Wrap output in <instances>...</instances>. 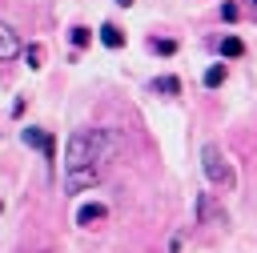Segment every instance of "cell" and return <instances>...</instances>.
Listing matches in <instances>:
<instances>
[{
	"mask_svg": "<svg viewBox=\"0 0 257 253\" xmlns=\"http://www.w3.org/2000/svg\"><path fill=\"white\" fill-rule=\"evenodd\" d=\"M120 137L112 129H76L64 145V193H84L100 181L104 165L116 157Z\"/></svg>",
	"mask_w": 257,
	"mask_h": 253,
	"instance_id": "obj_1",
	"label": "cell"
},
{
	"mask_svg": "<svg viewBox=\"0 0 257 253\" xmlns=\"http://www.w3.org/2000/svg\"><path fill=\"white\" fill-rule=\"evenodd\" d=\"M201 169H205V177H209L213 185H221V189H233V185H237V177H233V169H229V161H225V153H221L217 145H205V149H201Z\"/></svg>",
	"mask_w": 257,
	"mask_h": 253,
	"instance_id": "obj_2",
	"label": "cell"
},
{
	"mask_svg": "<svg viewBox=\"0 0 257 253\" xmlns=\"http://www.w3.org/2000/svg\"><path fill=\"white\" fill-rule=\"evenodd\" d=\"M20 141H24L28 149H40V153H44L48 161L56 157V145H52V137H48L44 129H24V133H20Z\"/></svg>",
	"mask_w": 257,
	"mask_h": 253,
	"instance_id": "obj_3",
	"label": "cell"
},
{
	"mask_svg": "<svg viewBox=\"0 0 257 253\" xmlns=\"http://www.w3.org/2000/svg\"><path fill=\"white\" fill-rule=\"evenodd\" d=\"M24 48H20V36H16V28L8 24V20H0V60H12V56H20Z\"/></svg>",
	"mask_w": 257,
	"mask_h": 253,
	"instance_id": "obj_4",
	"label": "cell"
},
{
	"mask_svg": "<svg viewBox=\"0 0 257 253\" xmlns=\"http://www.w3.org/2000/svg\"><path fill=\"white\" fill-rule=\"evenodd\" d=\"M104 217H108V205H100V201H88V205H80V209H76V225H84V229L100 225Z\"/></svg>",
	"mask_w": 257,
	"mask_h": 253,
	"instance_id": "obj_5",
	"label": "cell"
},
{
	"mask_svg": "<svg viewBox=\"0 0 257 253\" xmlns=\"http://www.w3.org/2000/svg\"><path fill=\"white\" fill-rule=\"evenodd\" d=\"M197 221H205V225H221V221H225V213L213 205V197H209V193H201V197H197Z\"/></svg>",
	"mask_w": 257,
	"mask_h": 253,
	"instance_id": "obj_6",
	"label": "cell"
},
{
	"mask_svg": "<svg viewBox=\"0 0 257 253\" xmlns=\"http://www.w3.org/2000/svg\"><path fill=\"white\" fill-rule=\"evenodd\" d=\"M100 44H104V48H120V44H124V32H120L116 24H100Z\"/></svg>",
	"mask_w": 257,
	"mask_h": 253,
	"instance_id": "obj_7",
	"label": "cell"
},
{
	"mask_svg": "<svg viewBox=\"0 0 257 253\" xmlns=\"http://www.w3.org/2000/svg\"><path fill=\"white\" fill-rule=\"evenodd\" d=\"M241 52H245V44H241V36H225V40H221V56H225V60H237Z\"/></svg>",
	"mask_w": 257,
	"mask_h": 253,
	"instance_id": "obj_8",
	"label": "cell"
},
{
	"mask_svg": "<svg viewBox=\"0 0 257 253\" xmlns=\"http://www.w3.org/2000/svg\"><path fill=\"white\" fill-rule=\"evenodd\" d=\"M225 76H229V68H225V64H209V68H205V88L225 84Z\"/></svg>",
	"mask_w": 257,
	"mask_h": 253,
	"instance_id": "obj_9",
	"label": "cell"
},
{
	"mask_svg": "<svg viewBox=\"0 0 257 253\" xmlns=\"http://www.w3.org/2000/svg\"><path fill=\"white\" fill-rule=\"evenodd\" d=\"M149 48H153L157 56H173V52H177V40H169V36H153Z\"/></svg>",
	"mask_w": 257,
	"mask_h": 253,
	"instance_id": "obj_10",
	"label": "cell"
},
{
	"mask_svg": "<svg viewBox=\"0 0 257 253\" xmlns=\"http://www.w3.org/2000/svg\"><path fill=\"white\" fill-rule=\"evenodd\" d=\"M153 88H157V92H165V96H177V92H181V80H177V76H157V80H153Z\"/></svg>",
	"mask_w": 257,
	"mask_h": 253,
	"instance_id": "obj_11",
	"label": "cell"
},
{
	"mask_svg": "<svg viewBox=\"0 0 257 253\" xmlns=\"http://www.w3.org/2000/svg\"><path fill=\"white\" fill-rule=\"evenodd\" d=\"M24 60H28V68H40L44 64V44H28L24 48Z\"/></svg>",
	"mask_w": 257,
	"mask_h": 253,
	"instance_id": "obj_12",
	"label": "cell"
},
{
	"mask_svg": "<svg viewBox=\"0 0 257 253\" xmlns=\"http://www.w3.org/2000/svg\"><path fill=\"white\" fill-rule=\"evenodd\" d=\"M68 36H72V48H84V44H88V40H92V32H88V28H84V24H76V28H72V32H68Z\"/></svg>",
	"mask_w": 257,
	"mask_h": 253,
	"instance_id": "obj_13",
	"label": "cell"
},
{
	"mask_svg": "<svg viewBox=\"0 0 257 253\" xmlns=\"http://www.w3.org/2000/svg\"><path fill=\"white\" fill-rule=\"evenodd\" d=\"M237 16H241V8H237L233 0H225V4H221V20H229V24H233Z\"/></svg>",
	"mask_w": 257,
	"mask_h": 253,
	"instance_id": "obj_14",
	"label": "cell"
},
{
	"mask_svg": "<svg viewBox=\"0 0 257 253\" xmlns=\"http://www.w3.org/2000/svg\"><path fill=\"white\" fill-rule=\"evenodd\" d=\"M116 4H120V8H128V4H133V0H116Z\"/></svg>",
	"mask_w": 257,
	"mask_h": 253,
	"instance_id": "obj_15",
	"label": "cell"
},
{
	"mask_svg": "<svg viewBox=\"0 0 257 253\" xmlns=\"http://www.w3.org/2000/svg\"><path fill=\"white\" fill-rule=\"evenodd\" d=\"M0 209H4V201H0Z\"/></svg>",
	"mask_w": 257,
	"mask_h": 253,
	"instance_id": "obj_16",
	"label": "cell"
},
{
	"mask_svg": "<svg viewBox=\"0 0 257 253\" xmlns=\"http://www.w3.org/2000/svg\"><path fill=\"white\" fill-rule=\"evenodd\" d=\"M253 8H257V0H253Z\"/></svg>",
	"mask_w": 257,
	"mask_h": 253,
	"instance_id": "obj_17",
	"label": "cell"
}]
</instances>
